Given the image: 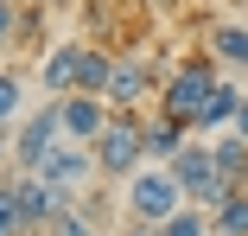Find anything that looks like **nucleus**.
I'll use <instances>...</instances> for the list:
<instances>
[{
    "label": "nucleus",
    "instance_id": "obj_5",
    "mask_svg": "<svg viewBox=\"0 0 248 236\" xmlns=\"http://www.w3.org/2000/svg\"><path fill=\"white\" fill-rule=\"evenodd\" d=\"M58 140H64V102L51 96V102H38V109L13 128V166H19V172H38Z\"/></svg>",
    "mask_w": 248,
    "mask_h": 236
},
{
    "label": "nucleus",
    "instance_id": "obj_12",
    "mask_svg": "<svg viewBox=\"0 0 248 236\" xmlns=\"http://www.w3.org/2000/svg\"><path fill=\"white\" fill-rule=\"evenodd\" d=\"M115 58H121V51H102V45H83V64H77V89H89V96H108Z\"/></svg>",
    "mask_w": 248,
    "mask_h": 236
},
{
    "label": "nucleus",
    "instance_id": "obj_3",
    "mask_svg": "<svg viewBox=\"0 0 248 236\" xmlns=\"http://www.w3.org/2000/svg\"><path fill=\"white\" fill-rule=\"evenodd\" d=\"M217 83H223L217 51H197V58H185V64L172 70V83L159 89V109L178 115L185 128H197V115H204V102H210V89H217Z\"/></svg>",
    "mask_w": 248,
    "mask_h": 236
},
{
    "label": "nucleus",
    "instance_id": "obj_9",
    "mask_svg": "<svg viewBox=\"0 0 248 236\" xmlns=\"http://www.w3.org/2000/svg\"><path fill=\"white\" fill-rule=\"evenodd\" d=\"M185 140H191V128H185L178 115H166L159 102L146 109V160H153V166H172V160H178V147H185Z\"/></svg>",
    "mask_w": 248,
    "mask_h": 236
},
{
    "label": "nucleus",
    "instance_id": "obj_17",
    "mask_svg": "<svg viewBox=\"0 0 248 236\" xmlns=\"http://www.w3.org/2000/svg\"><path fill=\"white\" fill-rule=\"evenodd\" d=\"M19 102H26V77H19V70H0V128H19V121H26Z\"/></svg>",
    "mask_w": 248,
    "mask_h": 236
},
{
    "label": "nucleus",
    "instance_id": "obj_10",
    "mask_svg": "<svg viewBox=\"0 0 248 236\" xmlns=\"http://www.w3.org/2000/svg\"><path fill=\"white\" fill-rule=\"evenodd\" d=\"M77 64H83V45H45V58H38L45 96H77Z\"/></svg>",
    "mask_w": 248,
    "mask_h": 236
},
{
    "label": "nucleus",
    "instance_id": "obj_21",
    "mask_svg": "<svg viewBox=\"0 0 248 236\" xmlns=\"http://www.w3.org/2000/svg\"><path fill=\"white\" fill-rule=\"evenodd\" d=\"M7 166H13V134L0 128V172H7Z\"/></svg>",
    "mask_w": 248,
    "mask_h": 236
},
{
    "label": "nucleus",
    "instance_id": "obj_11",
    "mask_svg": "<svg viewBox=\"0 0 248 236\" xmlns=\"http://www.w3.org/2000/svg\"><path fill=\"white\" fill-rule=\"evenodd\" d=\"M204 45L217 51V64H229V70H248V26H235V19H217Z\"/></svg>",
    "mask_w": 248,
    "mask_h": 236
},
{
    "label": "nucleus",
    "instance_id": "obj_6",
    "mask_svg": "<svg viewBox=\"0 0 248 236\" xmlns=\"http://www.w3.org/2000/svg\"><path fill=\"white\" fill-rule=\"evenodd\" d=\"M13 172H19V166H13ZM64 211H70V192L45 185L38 172H19V217H26V236H45Z\"/></svg>",
    "mask_w": 248,
    "mask_h": 236
},
{
    "label": "nucleus",
    "instance_id": "obj_19",
    "mask_svg": "<svg viewBox=\"0 0 248 236\" xmlns=\"http://www.w3.org/2000/svg\"><path fill=\"white\" fill-rule=\"evenodd\" d=\"M19 26H26V13H19V0H0V58L19 45Z\"/></svg>",
    "mask_w": 248,
    "mask_h": 236
},
{
    "label": "nucleus",
    "instance_id": "obj_1",
    "mask_svg": "<svg viewBox=\"0 0 248 236\" xmlns=\"http://www.w3.org/2000/svg\"><path fill=\"white\" fill-rule=\"evenodd\" d=\"M95 166L102 179H134L146 166V109H108V128L95 134Z\"/></svg>",
    "mask_w": 248,
    "mask_h": 236
},
{
    "label": "nucleus",
    "instance_id": "obj_13",
    "mask_svg": "<svg viewBox=\"0 0 248 236\" xmlns=\"http://www.w3.org/2000/svg\"><path fill=\"white\" fill-rule=\"evenodd\" d=\"M242 96H248V89H235V83H217V89H210V102H204V115H197V134H217V128H229V121H235V109H242Z\"/></svg>",
    "mask_w": 248,
    "mask_h": 236
},
{
    "label": "nucleus",
    "instance_id": "obj_23",
    "mask_svg": "<svg viewBox=\"0 0 248 236\" xmlns=\"http://www.w3.org/2000/svg\"><path fill=\"white\" fill-rule=\"evenodd\" d=\"M146 7H178V0H146Z\"/></svg>",
    "mask_w": 248,
    "mask_h": 236
},
{
    "label": "nucleus",
    "instance_id": "obj_15",
    "mask_svg": "<svg viewBox=\"0 0 248 236\" xmlns=\"http://www.w3.org/2000/svg\"><path fill=\"white\" fill-rule=\"evenodd\" d=\"M210 230L217 236H248V192H229V204L210 211Z\"/></svg>",
    "mask_w": 248,
    "mask_h": 236
},
{
    "label": "nucleus",
    "instance_id": "obj_8",
    "mask_svg": "<svg viewBox=\"0 0 248 236\" xmlns=\"http://www.w3.org/2000/svg\"><path fill=\"white\" fill-rule=\"evenodd\" d=\"M58 102H64V140L95 147V134L108 128V96H89V89H77V96H58Z\"/></svg>",
    "mask_w": 248,
    "mask_h": 236
},
{
    "label": "nucleus",
    "instance_id": "obj_7",
    "mask_svg": "<svg viewBox=\"0 0 248 236\" xmlns=\"http://www.w3.org/2000/svg\"><path fill=\"white\" fill-rule=\"evenodd\" d=\"M95 172H102V166H95V153L83 147V140H58V147L45 153V166H38V179L58 185V192H77V185H89Z\"/></svg>",
    "mask_w": 248,
    "mask_h": 236
},
{
    "label": "nucleus",
    "instance_id": "obj_2",
    "mask_svg": "<svg viewBox=\"0 0 248 236\" xmlns=\"http://www.w3.org/2000/svg\"><path fill=\"white\" fill-rule=\"evenodd\" d=\"M172 179L185 185V198H191L197 211H217V204H229V192H235V179L217 166V147H210V140H185L178 160H172Z\"/></svg>",
    "mask_w": 248,
    "mask_h": 236
},
{
    "label": "nucleus",
    "instance_id": "obj_4",
    "mask_svg": "<svg viewBox=\"0 0 248 236\" xmlns=\"http://www.w3.org/2000/svg\"><path fill=\"white\" fill-rule=\"evenodd\" d=\"M191 198H185V185L172 179V166H140L134 179H127V217H140V223H166V217H178Z\"/></svg>",
    "mask_w": 248,
    "mask_h": 236
},
{
    "label": "nucleus",
    "instance_id": "obj_24",
    "mask_svg": "<svg viewBox=\"0 0 248 236\" xmlns=\"http://www.w3.org/2000/svg\"><path fill=\"white\" fill-rule=\"evenodd\" d=\"M45 7H70V0H45Z\"/></svg>",
    "mask_w": 248,
    "mask_h": 236
},
{
    "label": "nucleus",
    "instance_id": "obj_14",
    "mask_svg": "<svg viewBox=\"0 0 248 236\" xmlns=\"http://www.w3.org/2000/svg\"><path fill=\"white\" fill-rule=\"evenodd\" d=\"M0 236H26V217H19V172H0Z\"/></svg>",
    "mask_w": 248,
    "mask_h": 236
},
{
    "label": "nucleus",
    "instance_id": "obj_16",
    "mask_svg": "<svg viewBox=\"0 0 248 236\" xmlns=\"http://www.w3.org/2000/svg\"><path fill=\"white\" fill-rule=\"evenodd\" d=\"M210 147H217V166L235 179V192H242V179H248V140L242 134H223V140H210Z\"/></svg>",
    "mask_w": 248,
    "mask_h": 236
},
{
    "label": "nucleus",
    "instance_id": "obj_22",
    "mask_svg": "<svg viewBox=\"0 0 248 236\" xmlns=\"http://www.w3.org/2000/svg\"><path fill=\"white\" fill-rule=\"evenodd\" d=\"M229 128H235V134L248 140V96H242V109H235V121H229Z\"/></svg>",
    "mask_w": 248,
    "mask_h": 236
},
{
    "label": "nucleus",
    "instance_id": "obj_20",
    "mask_svg": "<svg viewBox=\"0 0 248 236\" xmlns=\"http://www.w3.org/2000/svg\"><path fill=\"white\" fill-rule=\"evenodd\" d=\"M45 236H95V217H89L83 204H70V211H64L51 230H45Z\"/></svg>",
    "mask_w": 248,
    "mask_h": 236
},
{
    "label": "nucleus",
    "instance_id": "obj_18",
    "mask_svg": "<svg viewBox=\"0 0 248 236\" xmlns=\"http://www.w3.org/2000/svg\"><path fill=\"white\" fill-rule=\"evenodd\" d=\"M159 236H217V230H210V211L185 204L178 217H166V223H159Z\"/></svg>",
    "mask_w": 248,
    "mask_h": 236
}]
</instances>
